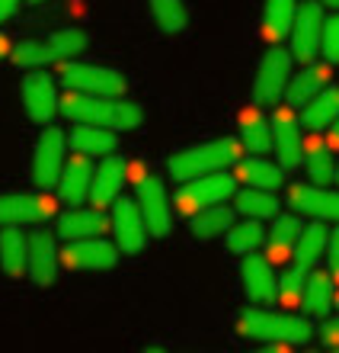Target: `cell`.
<instances>
[{
	"instance_id": "31",
	"label": "cell",
	"mask_w": 339,
	"mask_h": 353,
	"mask_svg": "<svg viewBox=\"0 0 339 353\" xmlns=\"http://www.w3.org/2000/svg\"><path fill=\"white\" fill-rule=\"evenodd\" d=\"M243 145L253 154H266L269 148H275L272 141V119H263L256 110H250L243 116Z\"/></svg>"
},
{
	"instance_id": "21",
	"label": "cell",
	"mask_w": 339,
	"mask_h": 353,
	"mask_svg": "<svg viewBox=\"0 0 339 353\" xmlns=\"http://www.w3.org/2000/svg\"><path fill=\"white\" fill-rule=\"evenodd\" d=\"M330 87V65H317V61H311V65L304 68L298 77H292V84H288V103L292 106H307V103L317 97V93H323Z\"/></svg>"
},
{
	"instance_id": "32",
	"label": "cell",
	"mask_w": 339,
	"mask_h": 353,
	"mask_svg": "<svg viewBox=\"0 0 339 353\" xmlns=\"http://www.w3.org/2000/svg\"><path fill=\"white\" fill-rule=\"evenodd\" d=\"M240 180L247 186H259V190H278L282 186V170L263 158H250L240 164Z\"/></svg>"
},
{
	"instance_id": "5",
	"label": "cell",
	"mask_w": 339,
	"mask_h": 353,
	"mask_svg": "<svg viewBox=\"0 0 339 353\" xmlns=\"http://www.w3.org/2000/svg\"><path fill=\"white\" fill-rule=\"evenodd\" d=\"M292 52L272 46L263 55L256 68V77H253V100L266 103V106H278L282 93H288V84H292Z\"/></svg>"
},
{
	"instance_id": "26",
	"label": "cell",
	"mask_w": 339,
	"mask_h": 353,
	"mask_svg": "<svg viewBox=\"0 0 339 353\" xmlns=\"http://www.w3.org/2000/svg\"><path fill=\"white\" fill-rule=\"evenodd\" d=\"M339 119V87H327L304 106V125L314 132H327Z\"/></svg>"
},
{
	"instance_id": "36",
	"label": "cell",
	"mask_w": 339,
	"mask_h": 353,
	"mask_svg": "<svg viewBox=\"0 0 339 353\" xmlns=\"http://www.w3.org/2000/svg\"><path fill=\"white\" fill-rule=\"evenodd\" d=\"M10 58L17 68H45L58 61V52L52 48V42H19Z\"/></svg>"
},
{
	"instance_id": "7",
	"label": "cell",
	"mask_w": 339,
	"mask_h": 353,
	"mask_svg": "<svg viewBox=\"0 0 339 353\" xmlns=\"http://www.w3.org/2000/svg\"><path fill=\"white\" fill-rule=\"evenodd\" d=\"M65 132L48 125L36 141V151H32V180H36L42 190L55 186L61 180V170H65Z\"/></svg>"
},
{
	"instance_id": "34",
	"label": "cell",
	"mask_w": 339,
	"mask_h": 353,
	"mask_svg": "<svg viewBox=\"0 0 339 353\" xmlns=\"http://www.w3.org/2000/svg\"><path fill=\"white\" fill-rule=\"evenodd\" d=\"M151 10H154L157 26L164 29L166 36H179L186 29V23H189L183 0H151Z\"/></svg>"
},
{
	"instance_id": "46",
	"label": "cell",
	"mask_w": 339,
	"mask_h": 353,
	"mask_svg": "<svg viewBox=\"0 0 339 353\" xmlns=\"http://www.w3.org/2000/svg\"><path fill=\"white\" fill-rule=\"evenodd\" d=\"M320 3H327L330 10H339V0H320Z\"/></svg>"
},
{
	"instance_id": "2",
	"label": "cell",
	"mask_w": 339,
	"mask_h": 353,
	"mask_svg": "<svg viewBox=\"0 0 339 353\" xmlns=\"http://www.w3.org/2000/svg\"><path fill=\"white\" fill-rule=\"evenodd\" d=\"M240 158V145L234 139H218V141H208V145H195V148H186V151H176L170 158V174L176 180H195V176H205V174H218V170L237 164Z\"/></svg>"
},
{
	"instance_id": "23",
	"label": "cell",
	"mask_w": 339,
	"mask_h": 353,
	"mask_svg": "<svg viewBox=\"0 0 339 353\" xmlns=\"http://www.w3.org/2000/svg\"><path fill=\"white\" fill-rule=\"evenodd\" d=\"M298 0H266V10H263V36L278 46L285 36H292L294 19H298Z\"/></svg>"
},
{
	"instance_id": "19",
	"label": "cell",
	"mask_w": 339,
	"mask_h": 353,
	"mask_svg": "<svg viewBox=\"0 0 339 353\" xmlns=\"http://www.w3.org/2000/svg\"><path fill=\"white\" fill-rule=\"evenodd\" d=\"M109 228V219L100 209H71L67 215H61L58 222V234L65 241H80V238H100Z\"/></svg>"
},
{
	"instance_id": "50",
	"label": "cell",
	"mask_w": 339,
	"mask_h": 353,
	"mask_svg": "<svg viewBox=\"0 0 339 353\" xmlns=\"http://www.w3.org/2000/svg\"><path fill=\"white\" fill-rule=\"evenodd\" d=\"M311 353H314V350H311Z\"/></svg>"
},
{
	"instance_id": "45",
	"label": "cell",
	"mask_w": 339,
	"mask_h": 353,
	"mask_svg": "<svg viewBox=\"0 0 339 353\" xmlns=\"http://www.w3.org/2000/svg\"><path fill=\"white\" fill-rule=\"evenodd\" d=\"M7 52H10V46H7V39H3V36H0V58H3V55H7Z\"/></svg>"
},
{
	"instance_id": "1",
	"label": "cell",
	"mask_w": 339,
	"mask_h": 353,
	"mask_svg": "<svg viewBox=\"0 0 339 353\" xmlns=\"http://www.w3.org/2000/svg\"><path fill=\"white\" fill-rule=\"evenodd\" d=\"M61 112L83 125H102L112 132H129L144 122L141 106L122 97H96V93H67Z\"/></svg>"
},
{
	"instance_id": "27",
	"label": "cell",
	"mask_w": 339,
	"mask_h": 353,
	"mask_svg": "<svg viewBox=\"0 0 339 353\" xmlns=\"http://www.w3.org/2000/svg\"><path fill=\"white\" fill-rule=\"evenodd\" d=\"M301 222H298V215H275L272 222V232H269V261H285L292 248L298 244L301 238Z\"/></svg>"
},
{
	"instance_id": "17",
	"label": "cell",
	"mask_w": 339,
	"mask_h": 353,
	"mask_svg": "<svg viewBox=\"0 0 339 353\" xmlns=\"http://www.w3.org/2000/svg\"><path fill=\"white\" fill-rule=\"evenodd\" d=\"M58 190H61V199L67 205H80L83 199H90V190H93V168L87 154L77 151V158H71L61 170V180H58Z\"/></svg>"
},
{
	"instance_id": "18",
	"label": "cell",
	"mask_w": 339,
	"mask_h": 353,
	"mask_svg": "<svg viewBox=\"0 0 339 353\" xmlns=\"http://www.w3.org/2000/svg\"><path fill=\"white\" fill-rule=\"evenodd\" d=\"M240 276H243V289L253 302H272L278 299V283L272 276V267H269L266 257H253L250 254L243 267H240Z\"/></svg>"
},
{
	"instance_id": "29",
	"label": "cell",
	"mask_w": 339,
	"mask_h": 353,
	"mask_svg": "<svg viewBox=\"0 0 339 353\" xmlns=\"http://www.w3.org/2000/svg\"><path fill=\"white\" fill-rule=\"evenodd\" d=\"M234 228V209H218V205H211V209H202V212L193 215V238L195 241H211V238H218V234L230 232Z\"/></svg>"
},
{
	"instance_id": "48",
	"label": "cell",
	"mask_w": 339,
	"mask_h": 353,
	"mask_svg": "<svg viewBox=\"0 0 339 353\" xmlns=\"http://www.w3.org/2000/svg\"><path fill=\"white\" fill-rule=\"evenodd\" d=\"M336 183H339V164H336Z\"/></svg>"
},
{
	"instance_id": "37",
	"label": "cell",
	"mask_w": 339,
	"mask_h": 353,
	"mask_svg": "<svg viewBox=\"0 0 339 353\" xmlns=\"http://www.w3.org/2000/svg\"><path fill=\"white\" fill-rule=\"evenodd\" d=\"M304 286H307V267L294 263V267H292V270H285L282 279H278V299L292 305V302L304 299Z\"/></svg>"
},
{
	"instance_id": "22",
	"label": "cell",
	"mask_w": 339,
	"mask_h": 353,
	"mask_svg": "<svg viewBox=\"0 0 339 353\" xmlns=\"http://www.w3.org/2000/svg\"><path fill=\"white\" fill-rule=\"evenodd\" d=\"M0 267H3L7 276L29 273V241L17 225H7L0 232Z\"/></svg>"
},
{
	"instance_id": "24",
	"label": "cell",
	"mask_w": 339,
	"mask_h": 353,
	"mask_svg": "<svg viewBox=\"0 0 339 353\" xmlns=\"http://www.w3.org/2000/svg\"><path fill=\"white\" fill-rule=\"evenodd\" d=\"M71 145L87 158H106V154H116L119 148V139L112 129H102V125H83L77 122V129L71 132Z\"/></svg>"
},
{
	"instance_id": "47",
	"label": "cell",
	"mask_w": 339,
	"mask_h": 353,
	"mask_svg": "<svg viewBox=\"0 0 339 353\" xmlns=\"http://www.w3.org/2000/svg\"><path fill=\"white\" fill-rule=\"evenodd\" d=\"M144 353H166V350H164V347H147Z\"/></svg>"
},
{
	"instance_id": "8",
	"label": "cell",
	"mask_w": 339,
	"mask_h": 353,
	"mask_svg": "<svg viewBox=\"0 0 339 353\" xmlns=\"http://www.w3.org/2000/svg\"><path fill=\"white\" fill-rule=\"evenodd\" d=\"M55 215V199L48 193H7L0 196V225H36Z\"/></svg>"
},
{
	"instance_id": "44",
	"label": "cell",
	"mask_w": 339,
	"mask_h": 353,
	"mask_svg": "<svg viewBox=\"0 0 339 353\" xmlns=\"http://www.w3.org/2000/svg\"><path fill=\"white\" fill-rule=\"evenodd\" d=\"M253 353H285V347H263V350H253Z\"/></svg>"
},
{
	"instance_id": "40",
	"label": "cell",
	"mask_w": 339,
	"mask_h": 353,
	"mask_svg": "<svg viewBox=\"0 0 339 353\" xmlns=\"http://www.w3.org/2000/svg\"><path fill=\"white\" fill-rule=\"evenodd\" d=\"M320 341L327 347H339V318H330V321L320 327Z\"/></svg>"
},
{
	"instance_id": "25",
	"label": "cell",
	"mask_w": 339,
	"mask_h": 353,
	"mask_svg": "<svg viewBox=\"0 0 339 353\" xmlns=\"http://www.w3.org/2000/svg\"><path fill=\"white\" fill-rule=\"evenodd\" d=\"M304 168H307L311 183L317 186H327L336 180V161H333V151L323 139H314L304 145Z\"/></svg>"
},
{
	"instance_id": "42",
	"label": "cell",
	"mask_w": 339,
	"mask_h": 353,
	"mask_svg": "<svg viewBox=\"0 0 339 353\" xmlns=\"http://www.w3.org/2000/svg\"><path fill=\"white\" fill-rule=\"evenodd\" d=\"M330 267H333V276H339V228L330 234Z\"/></svg>"
},
{
	"instance_id": "49",
	"label": "cell",
	"mask_w": 339,
	"mask_h": 353,
	"mask_svg": "<svg viewBox=\"0 0 339 353\" xmlns=\"http://www.w3.org/2000/svg\"><path fill=\"white\" fill-rule=\"evenodd\" d=\"M336 353H339V347H336Z\"/></svg>"
},
{
	"instance_id": "30",
	"label": "cell",
	"mask_w": 339,
	"mask_h": 353,
	"mask_svg": "<svg viewBox=\"0 0 339 353\" xmlns=\"http://www.w3.org/2000/svg\"><path fill=\"white\" fill-rule=\"evenodd\" d=\"M333 305V279L327 273H311L307 276V286H304V308L311 315L323 318Z\"/></svg>"
},
{
	"instance_id": "16",
	"label": "cell",
	"mask_w": 339,
	"mask_h": 353,
	"mask_svg": "<svg viewBox=\"0 0 339 353\" xmlns=\"http://www.w3.org/2000/svg\"><path fill=\"white\" fill-rule=\"evenodd\" d=\"M58 248L48 232L29 234V276L36 286H52L58 276Z\"/></svg>"
},
{
	"instance_id": "39",
	"label": "cell",
	"mask_w": 339,
	"mask_h": 353,
	"mask_svg": "<svg viewBox=\"0 0 339 353\" xmlns=\"http://www.w3.org/2000/svg\"><path fill=\"white\" fill-rule=\"evenodd\" d=\"M320 55L327 58V65H339V10H333L323 19V46Z\"/></svg>"
},
{
	"instance_id": "43",
	"label": "cell",
	"mask_w": 339,
	"mask_h": 353,
	"mask_svg": "<svg viewBox=\"0 0 339 353\" xmlns=\"http://www.w3.org/2000/svg\"><path fill=\"white\" fill-rule=\"evenodd\" d=\"M330 145H336V148H339V119L330 125Z\"/></svg>"
},
{
	"instance_id": "3",
	"label": "cell",
	"mask_w": 339,
	"mask_h": 353,
	"mask_svg": "<svg viewBox=\"0 0 339 353\" xmlns=\"http://www.w3.org/2000/svg\"><path fill=\"white\" fill-rule=\"evenodd\" d=\"M240 331L269 344H304L311 337V325L294 315H275V312H247L240 318Z\"/></svg>"
},
{
	"instance_id": "9",
	"label": "cell",
	"mask_w": 339,
	"mask_h": 353,
	"mask_svg": "<svg viewBox=\"0 0 339 353\" xmlns=\"http://www.w3.org/2000/svg\"><path fill=\"white\" fill-rule=\"evenodd\" d=\"M138 205L144 212L147 232L154 238H164L170 232V219H173V209H170V199H166V186L157 174H144L138 180Z\"/></svg>"
},
{
	"instance_id": "13",
	"label": "cell",
	"mask_w": 339,
	"mask_h": 353,
	"mask_svg": "<svg viewBox=\"0 0 339 353\" xmlns=\"http://www.w3.org/2000/svg\"><path fill=\"white\" fill-rule=\"evenodd\" d=\"M61 261H65L67 270H109L119 263V244H109L102 238L67 241Z\"/></svg>"
},
{
	"instance_id": "38",
	"label": "cell",
	"mask_w": 339,
	"mask_h": 353,
	"mask_svg": "<svg viewBox=\"0 0 339 353\" xmlns=\"http://www.w3.org/2000/svg\"><path fill=\"white\" fill-rule=\"evenodd\" d=\"M48 42H52V48L58 52V58L83 55V48L90 46V39L83 36L80 29H58V32L48 39Z\"/></svg>"
},
{
	"instance_id": "33",
	"label": "cell",
	"mask_w": 339,
	"mask_h": 353,
	"mask_svg": "<svg viewBox=\"0 0 339 353\" xmlns=\"http://www.w3.org/2000/svg\"><path fill=\"white\" fill-rule=\"evenodd\" d=\"M327 225L317 219L314 225H307L301 232V238H298V263L301 267H314V263L320 261V254L327 251Z\"/></svg>"
},
{
	"instance_id": "10",
	"label": "cell",
	"mask_w": 339,
	"mask_h": 353,
	"mask_svg": "<svg viewBox=\"0 0 339 353\" xmlns=\"http://www.w3.org/2000/svg\"><path fill=\"white\" fill-rule=\"evenodd\" d=\"M323 46V10L320 3H301L298 19L292 29V55L304 65H311L314 58L320 55Z\"/></svg>"
},
{
	"instance_id": "4",
	"label": "cell",
	"mask_w": 339,
	"mask_h": 353,
	"mask_svg": "<svg viewBox=\"0 0 339 353\" xmlns=\"http://www.w3.org/2000/svg\"><path fill=\"white\" fill-rule=\"evenodd\" d=\"M234 193H237V180L230 174H224V170L205 174V176H195V180H186L183 190L176 193V209L183 215H195L202 209H211V205H221Z\"/></svg>"
},
{
	"instance_id": "12",
	"label": "cell",
	"mask_w": 339,
	"mask_h": 353,
	"mask_svg": "<svg viewBox=\"0 0 339 353\" xmlns=\"http://www.w3.org/2000/svg\"><path fill=\"white\" fill-rule=\"evenodd\" d=\"M272 141L278 164L285 170H294L304 161V141H301V125L294 119L292 106H278L272 112Z\"/></svg>"
},
{
	"instance_id": "28",
	"label": "cell",
	"mask_w": 339,
	"mask_h": 353,
	"mask_svg": "<svg viewBox=\"0 0 339 353\" xmlns=\"http://www.w3.org/2000/svg\"><path fill=\"white\" fill-rule=\"evenodd\" d=\"M237 212H243L247 219H275L278 215V199L272 196V190H259V186H247L234 193Z\"/></svg>"
},
{
	"instance_id": "41",
	"label": "cell",
	"mask_w": 339,
	"mask_h": 353,
	"mask_svg": "<svg viewBox=\"0 0 339 353\" xmlns=\"http://www.w3.org/2000/svg\"><path fill=\"white\" fill-rule=\"evenodd\" d=\"M23 3H42V0H0V23L13 17V13H17Z\"/></svg>"
},
{
	"instance_id": "6",
	"label": "cell",
	"mask_w": 339,
	"mask_h": 353,
	"mask_svg": "<svg viewBox=\"0 0 339 353\" xmlns=\"http://www.w3.org/2000/svg\"><path fill=\"white\" fill-rule=\"evenodd\" d=\"M61 81L74 93H96V97H122L125 93V77L102 65H74L71 61L61 71Z\"/></svg>"
},
{
	"instance_id": "15",
	"label": "cell",
	"mask_w": 339,
	"mask_h": 353,
	"mask_svg": "<svg viewBox=\"0 0 339 353\" xmlns=\"http://www.w3.org/2000/svg\"><path fill=\"white\" fill-rule=\"evenodd\" d=\"M288 203L301 215H314L320 222H339V193L327 186H292Z\"/></svg>"
},
{
	"instance_id": "11",
	"label": "cell",
	"mask_w": 339,
	"mask_h": 353,
	"mask_svg": "<svg viewBox=\"0 0 339 353\" xmlns=\"http://www.w3.org/2000/svg\"><path fill=\"white\" fill-rule=\"evenodd\" d=\"M112 234L122 254H138L147 241V222L141 205L131 199H116L112 205Z\"/></svg>"
},
{
	"instance_id": "14",
	"label": "cell",
	"mask_w": 339,
	"mask_h": 353,
	"mask_svg": "<svg viewBox=\"0 0 339 353\" xmlns=\"http://www.w3.org/2000/svg\"><path fill=\"white\" fill-rule=\"evenodd\" d=\"M23 106H26L29 119L45 125V122L58 112V106H61L58 90H55V77L42 74V71L29 74L26 81H23Z\"/></svg>"
},
{
	"instance_id": "35",
	"label": "cell",
	"mask_w": 339,
	"mask_h": 353,
	"mask_svg": "<svg viewBox=\"0 0 339 353\" xmlns=\"http://www.w3.org/2000/svg\"><path fill=\"white\" fill-rule=\"evenodd\" d=\"M263 241H266V232H263V225L256 219H247V222L234 225L228 232V248L234 254H243V257H250Z\"/></svg>"
},
{
	"instance_id": "20",
	"label": "cell",
	"mask_w": 339,
	"mask_h": 353,
	"mask_svg": "<svg viewBox=\"0 0 339 353\" xmlns=\"http://www.w3.org/2000/svg\"><path fill=\"white\" fill-rule=\"evenodd\" d=\"M122 183H125V161L122 158H106L96 168V174H93V190H90V199L96 209H102V205H109L119 199L122 193Z\"/></svg>"
}]
</instances>
